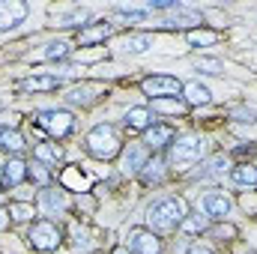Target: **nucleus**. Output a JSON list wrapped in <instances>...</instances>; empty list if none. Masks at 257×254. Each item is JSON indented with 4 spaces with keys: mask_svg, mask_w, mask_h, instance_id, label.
<instances>
[{
    "mask_svg": "<svg viewBox=\"0 0 257 254\" xmlns=\"http://www.w3.org/2000/svg\"><path fill=\"white\" fill-rule=\"evenodd\" d=\"M186 200L183 197H159L150 203L147 209V221H150V230H159V233H168V230H177L183 221H186Z\"/></svg>",
    "mask_w": 257,
    "mask_h": 254,
    "instance_id": "nucleus-1",
    "label": "nucleus"
},
{
    "mask_svg": "<svg viewBox=\"0 0 257 254\" xmlns=\"http://www.w3.org/2000/svg\"><path fill=\"white\" fill-rule=\"evenodd\" d=\"M120 147H123L120 135H117V129L111 126V123H99V126L90 129V135H87V153L93 159H99V162L114 159L120 153Z\"/></svg>",
    "mask_w": 257,
    "mask_h": 254,
    "instance_id": "nucleus-2",
    "label": "nucleus"
},
{
    "mask_svg": "<svg viewBox=\"0 0 257 254\" xmlns=\"http://www.w3.org/2000/svg\"><path fill=\"white\" fill-rule=\"evenodd\" d=\"M203 153H206V141L200 135H183V138H177L171 144V162L177 168H186V165L200 162Z\"/></svg>",
    "mask_w": 257,
    "mask_h": 254,
    "instance_id": "nucleus-3",
    "label": "nucleus"
},
{
    "mask_svg": "<svg viewBox=\"0 0 257 254\" xmlns=\"http://www.w3.org/2000/svg\"><path fill=\"white\" fill-rule=\"evenodd\" d=\"M60 239H63V230H60V224L51 221V218L33 221V227H30V233H27V242H30L36 251H54V248L60 245Z\"/></svg>",
    "mask_w": 257,
    "mask_h": 254,
    "instance_id": "nucleus-4",
    "label": "nucleus"
},
{
    "mask_svg": "<svg viewBox=\"0 0 257 254\" xmlns=\"http://www.w3.org/2000/svg\"><path fill=\"white\" fill-rule=\"evenodd\" d=\"M36 123L45 129L51 138H66V135H72V129H75V117H72L69 111H60V108H42V111L36 114Z\"/></svg>",
    "mask_w": 257,
    "mask_h": 254,
    "instance_id": "nucleus-5",
    "label": "nucleus"
},
{
    "mask_svg": "<svg viewBox=\"0 0 257 254\" xmlns=\"http://www.w3.org/2000/svg\"><path fill=\"white\" fill-rule=\"evenodd\" d=\"M30 15V6L24 0H0V33L18 30Z\"/></svg>",
    "mask_w": 257,
    "mask_h": 254,
    "instance_id": "nucleus-6",
    "label": "nucleus"
},
{
    "mask_svg": "<svg viewBox=\"0 0 257 254\" xmlns=\"http://www.w3.org/2000/svg\"><path fill=\"white\" fill-rule=\"evenodd\" d=\"M141 90L150 96V99H171L183 90V84L171 75H153V78H144L141 81Z\"/></svg>",
    "mask_w": 257,
    "mask_h": 254,
    "instance_id": "nucleus-7",
    "label": "nucleus"
},
{
    "mask_svg": "<svg viewBox=\"0 0 257 254\" xmlns=\"http://www.w3.org/2000/svg\"><path fill=\"white\" fill-rule=\"evenodd\" d=\"M128 251L132 254H162V242L150 227H132L128 230Z\"/></svg>",
    "mask_w": 257,
    "mask_h": 254,
    "instance_id": "nucleus-8",
    "label": "nucleus"
},
{
    "mask_svg": "<svg viewBox=\"0 0 257 254\" xmlns=\"http://www.w3.org/2000/svg\"><path fill=\"white\" fill-rule=\"evenodd\" d=\"M200 209L206 218H224V215H230V197L224 191H206L200 197Z\"/></svg>",
    "mask_w": 257,
    "mask_h": 254,
    "instance_id": "nucleus-9",
    "label": "nucleus"
},
{
    "mask_svg": "<svg viewBox=\"0 0 257 254\" xmlns=\"http://www.w3.org/2000/svg\"><path fill=\"white\" fill-rule=\"evenodd\" d=\"M18 87H21L24 93H48V90L63 87V78H57V75H30V78H24Z\"/></svg>",
    "mask_w": 257,
    "mask_h": 254,
    "instance_id": "nucleus-10",
    "label": "nucleus"
},
{
    "mask_svg": "<svg viewBox=\"0 0 257 254\" xmlns=\"http://www.w3.org/2000/svg\"><path fill=\"white\" fill-rule=\"evenodd\" d=\"M144 144H147V150H162V147H168V144H174V129L165 126V123H153V126L147 129V138H144Z\"/></svg>",
    "mask_w": 257,
    "mask_h": 254,
    "instance_id": "nucleus-11",
    "label": "nucleus"
},
{
    "mask_svg": "<svg viewBox=\"0 0 257 254\" xmlns=\"http://www.w3.org/2000/svg\"><path fill=\"white\" fill-rule=\"evenodd\" d=\"M111 33H114V27H111V24H87V27H81V30H78V42L87 48V45L105 42Z\"/></svg>",
    "mask_w": 257,
    "mask_h": 254,
    "instance_id": "nucleus-12",
    "label": "nucleus"
},
{
    "mask_svg": "<svg viewBox=\"0 0 257 254\" xmlns=\"http://www.w3.org/2000/svg\"><path fill=\"white\" fill-rule=\"evenodd\" d=\"M227 168H230L227 156H212V159H206V162L200 165V171H197L194 177H197V180H218V177L227 174Z\"/></svg>",
    "mask_w": 257,
    "mask_h": 254,
    "instance_id": "nucleus-13",
    "label": "nucleus"
},
{
    "mask_svg": "<svg viewBox=\"0 0 257 254\" xmlns=\"http://www.w3.org/2000/svg\"><path fill=\"white\" fill-rule=\"evenodd\" d=\"M120 54H147L150 48H153V36H147V33H132L126 39H120Z\"/></svg>",
    "mask_w": 257,
    "mask_h": 254,
    "instance_id": "nucleus-14",
    "label": "nucleus"
},
{
    "mask_svg": "<svg viewBox=\"0 0 257 254\" xmlns=\"http://www.w3.org/2000/svg\"><path fill=\"white\" fill-rule=\"evenodd\" d=\"M144 168H147V147L132 144L126 153H123V171L126 174H141Z\"/></svg>",
    "mask_w": 257,
    "mask_h": 254,
    "instance_id": "nucleus-15",
    "label": "nucleus"
},
{
    "mask_svg": "<svg viewBox=\"0 0 257 254\" xmlns=\"http://www.w3.org/2000/svg\"><path fill=\"white\" fill-rule=\"evenodd\" d=\"M27 171H30V165L24 159H9L6 168H3V183L6 186H21L27 180Z\"/></svg>",
    "mask_w": 257,
    "mask_h": 254,
    "instance_id": "nucleus-16",
    "label": "nucleus"
},
{
    "mask_svg": "<svg viewBox=\"0 0 257 254\" xmlns=\"http://www.w3.org/2000/svg\"><path fill=\"white\" fill-rule=\"evenodd\" d=\"M183 96H186L189 105H209V102H212L209 87L200 84V81H189V84H183Z\"/></svg>",
    "mask_w": 257,
    "mask_h": 254,
    "instance_id": "nucleus-17",
    "label": "nucleus"
},
{
    "mask_svg": "<svg viewBox=\"0 0 257 254\" xmlns=\"http://www.w3.org/2000/svg\"><path fill=\"white\" fill-rule=\"evenodd\" d=\"M39 206H42V212L57 215V212L66 209V194L63 191H54V189H42V194H39Z\"/></svg>",
    "mask_w": 257,
    "mask_h": 254,
    "instance_id": "nucleus-18",
    "label": "nucleus"
},
{
    "mask_svg": "<svg viewBox=\"0 0 257 254\" xmlns=\"http://www.w3.org/2000/svg\"><path fill=\"white\" fill-rule=\"evenodd\" d=\"M126 126L132 129V132H147V129L153 126V114H150V108H144V105L128 108L126 111Z\"/></svg>",
    "mask_w": 257,
    "mask_h": 254,
    "instance_id": "nucleus-19",
    "label": "nucleus"
},
{
    "mask_svg": "<svg viewBox=\"0 0 257 254\" xmlns=\"http://www.w3.org/2000/svg\"><path fill=\"white\" fill-rule=\"evenodd\" d=\"M230 183L239 189H254L257 186V168L254 165H236L230 168Z\"/></svg>",
    "mask_w": 257,
    "mask_h": 254,
    "instance_id": "nucleus-20",
    "label": "nucleus"
},
{
    "mask_svg": "<svg viewBox=\"0 0 257 254\" xmlns=\"http://www.w3.org/2000/svg\"><path fill=\"white\" fill-rule=\"evenodd\" d=\"M24 147H27V141L18 129H0V150L3 153H21Z\"/></svg>",
    "mask_w": 257,
    "mask_h": 254,
    "instance_id": "nucleus-21",
    "label": "nucleus"
},
{
    "mask_svg": "<svg viewBox=\"0 0 257 254\" xmlns=\"http://www.w3.org/2000/svg\"><path fill=\"white\" fill-rule=\"evenodd\" d=\"M33 156H36V162H42V165H57V162L63 159V150H60L57 144H36Z\"/></svg>",
    "mask_w": 257,
    "mask_h": 254,
    "instance_id": "nucleus-22",
    "label": "nucleus"
},
{
    "mask_svg": "<svg viewBox=\"0 0 257 254\" xmlns=\"http://www.w3.org/2000/svg\"><path fill=\"white\" fill-rule=\"evenodd\" d=\"M114 15H117V18H123V21L144 24V21L150 18V9H147V6H141V9H135V6H114Z\"/></svg>",
    "mask_w": 257,
    "mask_h": 254,
    "instance_id": "nucleus-23",
    "label": "nucleus"
},
{
    "mask_svg": "<svg viewBox=\"0 0 257 254\" xmlns=\"http://www.w3.org/2000/svg\"><path fill=\"white\" fill-rule=\"evenodd\" d=\"M197 21H200V12H194V9H186V6H183V9H177L174 18H165L162 24H165V27H186V24H197Z\"/></svg>",
    "mask_w": 257,
    "mask_h": 254,
    "instance_id": "nucleus-24",
    "label": "nucleus"
},
{
    "mask_svg": "<svg viewBox=\"0 0 257 254\" xmlns=\"http://www.w3.org/2000/svg\"><path fill=\"white\" fill-rule=\"evenodd\" d=\"M186 39H189V45H194V48H209V45L218 42V33L215 30H189Z\"/></svg>",
    "mask_w": 257,
    "mask_h": 254,
    "instance_id": "nucleus-25",
    "label": "nucleus"
},
{
    "mask_svg": "<svg viewBox=\"0 0 257 254\" xmlns=\"http://www.w3.org/2000/svg\"><path fill=\"white\" fill-rule=\"evenodd\" d=\"M153 111H162V114H183V111H186V102H180V99H153Z\"/></svg>",
    "mask_w": 257,
    "mask_h": 254,
    "instance_id": "nucleus-26",
    "label": "nucleus"
},
{
    "mask_svg": "<svg viewBox=\"0 0 257 254\" xmlns=\"http://www.w3.org/2000/svg\"><path fill=\"white\" fill-rule=\"evenodd\" d=\"M27 177H30L36 186H42V189H48V183H51V171H48L42 162H33L30 171H27Z\"/></svg>",
    "mask_w": 257,
    "mask_h": 254,
    "instance_id": "nucleus-27",
    "label": "nucleus"
},
{
    "mask_svg": "<svg viewBox=\"0 0 257 254\" xmlns=\"http://www.w3.org/2000/svg\"><path fill=\"white\" fill-rule=\"evenodd\" d=\"M72 54V48H69V42H48L45 45V60H66Z\"/></svg>",
    "mask_w": 257,
    "mask_h": 254,
    "instance_id": "nucleus-28",
    "label": "nucleus"
},
{
    "mask_svg": "<svg viewBox=\"0 0 257 254\" xmlns=\"http://www.w3.org/2000/svg\"><path fill=\"white\" fill-rule=\"evenodd\" d=\"M180 230L189 233V236H197V233L206 230V218H203V215H186V221L180 224Z\"/></svg>",
    "mask_w": 257,
    "mask_h": 254,
    "instance_id": "nucleus-29",
    "label": "nucleus"
},
{
    "mask_svg": "<svg viewBox=\"0 0 257 254\" xmlns=\"http://www.w3.org/2000/svg\"><path fill=\"white\" fill-rule=\"evenodd\" d=\"M194 69L203 72V75H221V72H224L221 60H215V57H197V60H194Z\"/></svg>",
    "mask_w": 257,
    "mask_h": 254,
    "instance_id": "nucleus-30",
    "label": "nucleus"
},
{
    "mask_svg": "<svg viewBox=\"0 0 257 254\" xmlns=\"http://www.w3.org/2000/svg\"><path fill=\"white\" fill-rule=\"evenodd\" d=\"M57 21H60V27H75V24H81V21H87V9H72V12H63V15H57Z\"/></svg>",
    "mask_w": 257,
    "mask_h": 254,
    "instance_id": "nucleus-31",
    "label": "nucleus"
},
{
    "mask_svg": "<svg viewBox=\"0 0 257 254\" xmlns=\"http://www.w3.org/2000/svg\"><path fill=\"white\" fill-rule=\"evenodd\" d=\"M90 93H93V87H75V90L66 93V99H69L72 105H90V102H93Z\"/></svg>",
    "mask_w": 257,
    "mask_h": 254,
    "instance_id": "nucleus-32",
    "label": "nucleus"
},
{
    "mask_svg": "<svg viewBox=\"0 0 257 254\" xmlns=\"http://www.w3.org/2000/svg\"><path fill=\"white\" fill-rule=\"evenodd\" d=\"M141 177H144V183H159V180H162V162H159V159L147 162V168L141 171Z\"/></svg>",
    "mask_w": 257,
    "mask_h": 254,
    "instance_id": "nucleus-33",
    "label": "nucleus"
},
{
    "mask_svg": "<svg viewBox=\"0 0 257 254\" xmlns=\"http://www.w3.org/2000/svg\"><path fill=\"white\" fill-rule=\"evenodd\" d=\"M9 215H12L15 221H27V218L33 215V206H30V203H9Z\"/></svg>",
    "mask_w": 257,
    "mask_h": 254,
    "instance_id": "nucleus-34",
    "label": "nucleus"
},
{
    "mask_svg": "<svg viewBox=\"0 0 257 254\" xmlns=\"http://www.w3.org/2000/svg\"><path fill=\"white\" fill-rule=\"evenodd\" d=\"M147 9H150V12H165V9H183V3H180V0H150V3H147Z\"/></svg>",
    "mask_w": 257,
    "mask_h": 254,
    "instance_id": "nucleus-35",
    "label": "nucleus"
},
{
    "mask_svg": "<svg viewBox=\"0 0 257 254\" xmlns=\"http://www.w3.org/2000/svg\"><path fill=\"white\" fill-rule=\"evenodd\" d=\"M215 236H236V230H233L230 224H224V227H218V230H215Z\"/></svg>",
    "mask_w": 257,
    "mask_h": 254,
    "instance_id": "nucleus-36",
    "label": "nucleus"
},
{
    "mask_svg": "<svg viewBox=\"0 0 257 254\" xmlns=\"http://www.w3.org/2000/svg\"><path fill=\"white\" fill-rule=\"evenodd\" d=\"M6 224H9V209H3V206H0V230H3Z\"/></svg>",
    "mask_w": 257,
    "mask_h": 254,
    "instance_id": "nucleus-37",
    "label": "nucleus"
},
{
    "mask_svg": "<svg viewBox=\"0 0 257 254\" xmlns=\"http://www.w3.org/2000/svg\"><path fill=\"white\" fill-rule=\"evenodd\" d=\"M189 254H215V251H212V248H206V245H194Z\"/></svg>",
    "mask_w": 257,
    "mask_h": 254,
    "instance_id": "nucleus-38",
    "label": "nucleus"
},
{
    "mask_svg": "<svg viewBox=\"0 0 257 254\" xmlns=\"http://www.w3.org/2000/svg\"><path fill=\"white\" fill-rule=\"evenodd\" d=\"M114 254H132V251H128V248H120V251H114Z\"/></svg>",
    "mask_w": 257,
    "mask_h": 254,
    "instance_id": "nucleus-39",
    "label": "nucleus"
},
{
    "mask_svg": "<svg viewBox=\"0 0 257 254\" xmlns=\"http://www.w3.org/2000/svg\"><path fill=\"white\" fill-rule=\"evenodd\" d=\"M0 174H3V171H0Z\"/></svg>",
    "mask_w": 257,
    "mask_h": 254,
    "instance_id": "nucleus-40",
    "label": "nucleus"
}]
</instances>
